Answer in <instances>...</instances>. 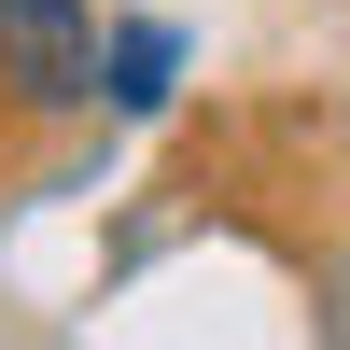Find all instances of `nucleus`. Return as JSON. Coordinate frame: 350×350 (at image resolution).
<instances>
[{"mask_svg": "<svg viewBox=\"0 0 350 350\" xmlns=\"http://www.w3.org/2000/svg\"><path fill=\"white\" fill-rule=\"evenodd\" d=\"M0 98L14 112H84L98 98V14L84 0H0Z\"/></svg>", "mask_w": 350, "mask_h": 350, "instance_id": "nucleus-1", "label": "nucleus"}, {"mask_svg": "<svg viewBox=\"0 0 350 350\" xmlns=\"http://www.w3.org/2000/svg\"><path fill=\"white\" fill-rule=\"evenodd\" d=\"M168 70H183V28H154V14L98 42V98H112V112H154V98H168Z\"/></svg>", "mask_w": 350, "mask_h": 350, "instance_id": "nucleus-2", "label": "nucleus"}]
</instances>
